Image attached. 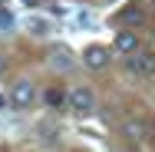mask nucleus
I'll use <instances>...</instances> for the list:
<instances>
[{"instance_id":"11","label":"nucleus","mask_w":155,"mask_h":152,"mask_svg":"<svg viewBox=\"0 0 155 152\" xmlns=\"http://www.w3.org/2000/svg\"><path fill=\"white\" fill-rule=\"evenodd\" d=\"M20 3H23V7H36L40 0H20Z\"/></svg>"},{"instance_id":"14","label":"nucleus","mask_w":155,"mask_h":152,"mask_svg":"<svg viewBox=\"0 0 155 152\" xmlns=\"http://www.w3.org/2000/svg\"><path fill=\"white\" fill-rule=\"evenodd\" d=\"M3 3H7V0H0V7H3Z\"/></svg>"},{"instance_id":"3","label":"nucleus","mask_w":155,"mask_h":152,"mask_svg":"<svg viewBox=\"0 0 155 152\" xmlns=\"http://www.w3.org/2000/svg\"><path fill=\"white\" fill-rule=\"evenodd\" d=\"M33 99H36V90H33L30 79H20V83L10 90V103H13V106H20V109L33 106Z\"/></svg>"},{"instance_id":"10","label":"nucleus","mask_w":155,"mask_h":152,"mask_svg":"<svg viewBox=\"0 0 155 152\" xmlns=\"http://www.w3.org/2000/svg\"><path fill=\"white\" fill-rule=\"evenodd\" d=\"M30 30H33V33H43V30H46V23H43V20H33Z\"/></svg>"},{"instance_id":"5","label":"nucleus","mask_w":155,"mask_h":152,"mask_svg":"<svg viewBox=\"0 0 155 152\" xmlns=\"http://www.w3.org/2000/svg\"><path fill=\"white\" fill-rule=\"evenodd\" d=\"M122 136L129 139V142H135V146H139V142H145L149 126H145L142 119H125V122H122Z\"/></svg>"},{"instance_id":"2","label":"nucleus","mask_w":155,"mask_h":152,"mask_svg":"<svg viewBox=\"0 0 155 152\" xmlns=\"http://www.w3.org/2000/svg\"><path fill=\"white\" fill-rule=\"evenodd\" d=\"M66 106L86 116V113H93L96 96H93V90H86V86H76V90H69V93H66Z\"/></svg>"},{"instance_id":"9","label":"nucleus","mask_w":155,"mask_h":152,"mask_svg":"<svg viewBox=\"0 0 155 152\" xmlns=\"http://www.w3.org/2000/svg\"><path fill=\"white\" fill-rule=\"evenodd\" d=\"M0 30H3V33L13 30V13H10L7 7H0Z\"/></svg>"},{"instance_id":"12","label":"nucleus","mask_w":155,"mask_h":152,"mask_svg":"<svg viewBox=\"0 0 155 152\" xmlns=\"http://www.w3.org/2000/svg\"><path fill=\"white\" fill-rule=\"evenodd\" d=\"M3 69H7V60H3V56H0V76H3Z\"/></svg>"},{"instance_id":"13","label":"nucleus","mask_w":155,"mask_h":152,"mask_svg":"<svg viewBox=\"0 0 155 152\" xmlns=\"http://www.w3.org/2000/svg\"><path fill=\"white\" fill-rule=\"evenodd\" d=\"M0 109H7V99H3V96H0Z\"/></svg>"},{"instance_id":"6","label":"nucleus","mask_w":155,"mask_h":152,"mask_svg":"<svg viewBox=\"0 0 155 152\" xmlns=\"http://www.w3.org/2000/svg\"><path fill=\"white\" fill-rule=\"evenodd\" d=\"M119 20H122L125 27H142V20H145V10H142V3H125L122 13H119Z\"/></svg>"},{"instance_id":"4","label":"nucleus","mask_w":155,"mask_h":152,"mask_svg":"<svg viewBox=\"0 0 155 152\" xmlns=\"http://www.w3.org/2000/svg\"><path fill=\"white\" fill-rule=\"evenodd\" d=\"M109 60H112V53H109L106 46H89V50L83 53V63H86L89 69H106Z\"/></svg>"},{"instance_id":"1","label":"nucleus","mask_w":155,"mask_h":152,"mask_svg":"<svg viewBox=\"0 0 155 152\" xmlns=\"http://www.w3.org/2000/svg\"><path fill=\"white\" fill-rule=\"evenodd\" d=\"M125 69H129L132 76H139V79H152L155 76V53H139V50H132V56L125 60Z\"/></svg>"},{"instance_id":"7","label":"nucleus","mask_w":155,"mask_h":152,"mask_svg":"<svg viewBox=\"0 0 155 152\" xmlns=\"http://www.w3.org/2000/svg\"><path fill=\"white\" fill-rule=\"evenodd\" d=\"M112 46H116L119 53H132V50H139V36H135L132 30H119V33H116V43H112Z\"/></svg>"},{"instance_id":"15","label":"nucleus","mask_w":155,"mask_h":152,"mask_svg":"<svg viewBox=\"0 0 155 152\" xmlns=\"http://www.w3.org/2000/svg\"><path fill=\"white\" fill-rule=\"evenodd\" d=\"M152 7H155V0H152Z\"/></svg>"},{"instance_id":"8","label":"nucleus","mask_w":155,"mask_h":152,"mask_svg":"<svg viewBox=\"0 0 155 152\" xmlns=\"http://www.w3.org/2000/svg\"><path fill=\"white\" fill-rule=\"evenodd\" d=\"M43 103L53 106V109H63V106H66V93L56 90V86H50V90H43Z\"/></svg>"}]
</instances>
